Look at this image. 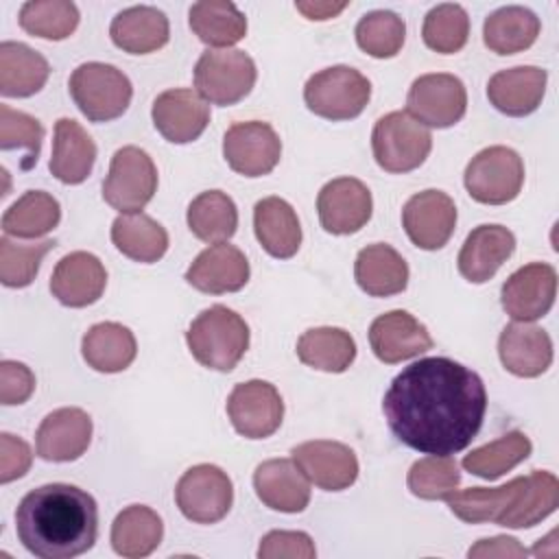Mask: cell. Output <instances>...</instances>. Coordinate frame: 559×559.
I'll use <instances>...</instances> for the list:
<instances>
[{
  "mask_svg": "<svg viewBox=\"0 0 559 559\" xmlns=\"http://www.w3.org/2000/svg\"><path fill=\"white\" fill-rule=\"evenodd\" d=\"M391 432L421 454L452 456L478 435L487 391L476 371L445 358H421L404 367L382 400Z\"/></svg>",
  "mask_w": 559,
  "mask_h": 559,
  "instance_id": "cell-1",
  "label": "cell"
},
{
  "mask_svg": "<svg viewBox=\"0 0 559 559\" xmlns=\"http://www.w3.org/2000/svg\"><path fill=\"white\" fill-rule=\"evenodd\" d=\"M15 531L31 555L39 559H72L94 546L98 507L76 485H41L20 500Z\"/></svg>",
  "mask_w": 559,
  "mask_h": 559,
  "instance_id": "cell-2",
  "label": "cell"
},
{
  "mask_svg": "<svg viewBox=\"0 0 559 559\" xmlns=\"http://www.w3.org/2000/svg\"><path fill=\"white\" fill-rule=\"evenodd\" d=\"M186 343L199 365L231 371L249 347V325L227 306H212L190 323Z\"/></svg>",
  "mask_w": 559,
  "mask_h": 559,
  "instance_id": "cell-3",
  "label": "cell"
},
{
  "mask_svg": "<svg viewBox=\"0 0 559 559\" xmlns=\"http://www.w3.org/2000/svg\"><path fill=\"white\" fill-rule=\"evenodd\" d=\"M70 94L79 111L92 122L120 118L133 96L129 76L116 66L87 61L70 76Z\"/></svg>",
  "mask_w": 559,
  "mask_h": 559,
  "instance_id": "cell-4",
  "label": "cell"
},
{
  "mask_svg": "<svg viewBox=\"0 0 559 559\" xmlns=\"http://www.w3.org/2000/svg\"><path fill=\"white\" fill-rule=\"evenodd\" d=\"M376 164L386 173H411L419 168L430 148L432 135L428 127L408 111H391L382 116L371 133Z\"/></svg>",
  "mask_w": 559,
  "mask_h": 559,
  "instance_id": "cell-5",
  "label": "cell"
},
{
  "mask_svg": "<svg viewBox=\"0 0 559 559\" xmlns=\"http://www.w3.org/2000/svg\"><path fill=\"white\" fill-rule=\"evenodd\" d=\"M371 96L369 79L349 66H332L306 81L308 109L328 120H352L362 114Z\"/></svg>",
  "mask_w": 559,
  "mask_h": 559,
  "instance_id": "cell-6",
  "label": "cell"
},
{
  "mask_svg": "<svg viewBox=\"0 0 559 559\" xmlns=\"http://www.w3.org/2000/svg\"><path fill=\"white\" fill-rule=\"evenodd\" d=\"M255 63L245 50H205L194 66V87L212 105H236L255 85Z\"/></svg>",
  "mask_w": 559,
  "mask_h": 559,
  "instance_id": "cell-7",
  "label": "cell"
},
{
  "mask_svg": "<svg viewBox=\"0 0 559 559\" xmlns=\"http://www.w3.org/2000/svg\"><path fill=\"white\" fill-rule=\"evenodd\" d=\"M463 181L474 201L485 205H504L522 190V157L509 146L483 148L467 164Z\"/></svg>",
  "mask_w": 559,
  "mask_h": 559,
  "instance_id": "cell-8",
  "label": "cell"
},
{
  "mask_svg": "<svg viewBox=\"0 0 559 559\" xmlns=\"http://www.w3.org/2000/svg\"><path fill=\"white\" fill-rule=\"evenodd\" d=\"M157 190V168L140 146H122L114 153L103 181V199L120 214H138Z\"/></svg>",
  "mask_w": 559,
  "mask_h": 559,
  "instance_id": "cell-9",
  "label": "cell"
},
{
  "mask_svg": "<svg viewBox=\"0 0 559 559\" xmlns=\"http://www.w3.org/2000/svg\"><path fill=\"white\" fill-rule=\"evenodd\" d=\"M175 500L190 522L214 524L231 509L234 487L218 465L201 463L183 472L175 487Z\"/></svg>",
  "mask_w": 559,
  "mask_h": 559,
  "instance_id": "cell-10",
  "label": "cell"
},
{
  "mask_svg": "<svg viewBox=\"0 0 559 559\" xmlns=\"http://www.w3.org/2000/svg\"><path fill=\"white\" fill-rule=\"evenodd\" d=\"M467 109V92L459 76L448 72L421 74L413 81L406 96V111L424 127L448 129Z\"/></svg>",
  "mask_w": 559,
  "mask_h": 559,
  "instance_id": "cell-11",
  "label": "cell"
},
{
  "mask_svg": "<svg viewBox=\"0 0 559 559\" xmlns=\"http://www.w3.org/2000/svg\"><path fill=\"white\" fill-rule=\"evenodd\" d=\"M227 415L234 430L245 439H266L282 424L284 402L271 382L249 380L229 393Z\"/></svg>",
  "mask_w": 559,
  "mask_h": 559,
  "instance_id": "cell-12",
  "label": "cell"
},
{
  "mask_svg": "<svg viewBox=\"0 0 559 559\" xmlns=\"http://www.w3.org/2000/svg\"><path fill=\"white\" fill-rule=\"evenodd\" d=\"M229 168L245 177L269 175L282 157V140L269 122H234L223 138Z\"/></svg>",
  "mask_w": 559,
  "mask_h": 559,
  "instance_id": "cell-13",
  "label": "cell"
},
{
  "mask_svg": "<svg viewBox=\"0 0 559 559\" xmlns=\"http://www.w3.org/2000/svg\"><path fill=\"white\" fill-rule=\"evenodd\" d=\"M557 271L546 262H531L520 266L502 284L500 301L504 312L515 321H537L555 304Z\"/></svg>",
  "mask_w": 559,
  "mask_h": 559,
  "instance_id": "cell-14",
  "label": "cell"
},
{
  "mask_svg": "<svg viewBox=\"0 0 559 559\" xmlns=\"http://www.w3.org/2000/svg\"><path fill=\"white\" fill-rule=\"evenodd\" d=\"M402 225L411 242L419 249H441L456 227V205L441 190L413 194L402 210Z\"/></svg>",
  "mask_w": 559,
  "mask_h": 559,
  "instance_id": "cell-15",
  "label": "cell"
},
{
  "mask_svg": "<svg viewBox=\"0 0 559 559\" xmlns=\"http://www.w3.org/2000/svg\"><path fill=\"white\" fill-rule=\"evenodd\" d=\"M373 201L369 188L354 177H338L328 181L317 197V212L321 227L330 234L345 236L367 225Z\"/></svg>",
  "mask_w": 559,
  "mask_h": 559,
  "instance_id": "cell-16",
  "label": "cell"
},
{
  "mask_svg": "<svg viewBox=\"0 0 559 559\" xmlns=\"http://www.w3.org/2000/svg\"><path fill=\"white\" fill-rule=\"evenodd\" d=\"M293 461L310 483L325 491H343L358 478V459L338 441H306L293 448Z\"/></svg>",
  "mask_w": 559,
  "mask_h": 559,
  "instance_id": "cell-17",
  "label": "cell"
},
{
  "mask_svg": "<svg viewBox=\"0 0 559 559\" xmlns=\"http://www.w3.org/2000/svg\"><path fill=\"white\" fill-rule=\"evenodd\" d=\"M151 118L155 129L173 144H188L197 140L210 124L207 100L186 87H175L162 92L153 100Z\"/></svg>",
  "mask_w": 559,
  "mask_h": 559,
  "instance_id": "cell-18",
  "label": "cell"
},
{
  "mask_svg": "<svg viewBox=\"0 0 559 559\" xmlns=\"http://www.w3.org/2000/svg\"><path fill=\"white\" fill-rule=\"evenodd\" d=\"M92 441V417L76 406H66L48 413L35 435L37 454L44 461L68 463L76 461Z\"/></svg>",
  "mask_w": 559,
  "mask_h": 559,
  "instance_id": "cell-19",
  "label": "cell"
},
{
  "mask_svg": "<svg viewBox=\"0 0 559 559\" xmlns=\"http://www.w3.org/2000/svg\"><path fill=\"white\" fill-rule=\"evenodd\" d=\"M369 345L378 360L395 365L415 358L432 347V338L424 323L406 310H391L373 319L369 328Z\"/></svg>",
  "mask_w": 559,
  "mask_h": 559,
  "instance_id": "cell-20",
  "label": "cell"
},
{
  "mask_svg": "<svg viewBox=\"0 0 559 559\" xmlns=\"http://www.w3.org/2000/svg\"><path fill=\"white\" fill-rule=\"evenodd\" d=\"M107 284L103 262L87 251L63 255L50 277V293L68 308H85L100 299Z\"/></svg>",
  "mask_w": 559,
  "mask_h": 559,
  "instance_id": "cell-21",
  "label": "cell"
},
{
  "mask_svg": "<svg viewBox=\"0 0 559 559\" xmlns=\"http://www.w3.org/2000/svg\"><path fill=\"white\" fill-rule=\"evenodd\" d=\"M186 282L210 295L236 293L249 282V262L238 247L218 242L194 258L186 271Z\"/></svg>",
  "mask_w": 559,
  "mask_h": 559,
  "instance_id": "cell-22",
  "label": "cell"
},
{
  "mask_svg": "<svg viewBox=\"0 0 559 559\" xmlns=\"http://www.w3.org/2000/svg\"><path fill=\"white\" fill-rule=\"evenodd\" d=\"M255 496L273 511L301 513L310 502V480L293 459H269L253 472Z\"/></svg>",
  "mask_w": 559,
  "mask_h": 559,
  "instance_id": "cell-23",
  "label": "cell"
},
{
  "mask_svg": "<svg viewBox=\"0 0 559 559\" xmlns=\"http://www.w3.org/2000/svg\"><path fill=\"white\" fill-rule=\"evenodd\" d=\"M515 251V236L502 225H478L472 229L459 251V273L472 282L483 284L496 275V271Z\"/></svg>",
  "mask_w": 559,
  "mask_h": 559,
  "instance_id": "cell-24",
  "label": "cell"
},
{
  "mask_svg": "<svg viewBox=\"0 0 559 559\" xmlns=\"http://www.w3.org/2000/svg\"><path fill=\"white\" fill-rule=\"evenodd\" d=\"M498 354L504 369L513 376L537 378L552 362V341L546 330L526 321H515L500 332Z\"/></svg>",
  "mask_w": 559,
  "mask_h": 559,
  "instance_id": "cell-25",
  "label": "cell"
},
{
  "mask_svg": "<svg viewBox=\"0 0 559 559\" xmlns=\"http://www.w3.org/2000/svg\"><path fill=\"white\" fill-rule=\"evenodd\" d=\"M546 70L537 66H518L496 72L487 83L489 103L504 116L522 118L533 114L546 94Z\"/></svg>",
  "mask_w": 559,
  "mask_h": 559,
  "instance_id": "cell-26",
  "label": "cell"
},
{
  "mask_svg": "<svg viewBox=\"0 0 559 559\" xmlns=\"http://www.w3.org/2000/svg\"><path fill=\"white\" fill-rule=\"evenodd\" d=\"M111 41L129 55H148L168 44L170 26L164 11L138 4L120 11L109 26Z\"/></svg>",
  "mask_w": 559,
  "mask_h": 559,
  "instance_id": "cell-27",
  "label": "cell"
},
{
  "mask_svg": "<svg viewBox=\"0 0 559 559\" xmlns=\"http://www.w3.org/2000/svg\"><path fill=\"white\" fill-rule=\"evenodd\" d=\"M96 162V144L87 131L72 118L55 122L50 173L68 186L83 183Z\"/></svg>",
  "mask_w": 559,
  "mask_h": 559,
  "instance_id": "cell-28",
  "label": "cell"
},
{
  "mask_svg": "<svg viewBox=\"0 0 559 559\" xmlns=\"http://www.w3.org/2000/svg\"><path fill=\"white\" fill-rule=\"evenodd\" d=\"M253 229L262 249L280 260L293 258L301 245V225L293 205L280 197H266L253 207Z\"/></svg>",
  "mask_w": 559,
  "mask_h": 559,
  "instance_id": "cell-29",
  "label": "cell"
},
{
  "mask_svg": "<svg viewBox=\"0 0 559 559\" xmlns=\"http://www.w3.org/2000/svg\"><path fill=\"white\" fill-rule=\"evenodd\" d=\"M354 277L360 290L367 295L391 297L406 288L408 264L391 245L376 242L358 251L354 262Z\"/></svg>",
  "mask_w": 559,
  "mask_h": 559,
  "instance_id": "cell-30",
  "label": "cell"
},
{
  "mask_svg": "<svg viewBox=\"0 0 559 559\" xmlns=\"http://www.w3.org/2000/svg\"><path fill=\"white\" fill-rule=\"evenodd\" d=\"M50 74L48 61L22 41L0 44V94L26 98L37 94Z\"/></svg>",
  "mask_w": 559,
  "mask_h": 559,
  "instance_id": "cell-31",
  "label": "cell"
},
{
  "mask_svg": "<svg viewBox=\"0 0 559 559\" xmlns=\"http://www.w3.org/2000/svg\"><path fill=\"white\" fill-rule=\"evenodd\" d=\"M81 352L92 369L103 373H118L135 360L138 343L127 325L116 321H103L85 332L81 341Z\"/></svg>",
  "mask_w": 559,
  "mask_h": 559,
  "instance_id": "cell-32",
  "label": "cell"
},
{
  "mask_svg": "<svg viewBox=\"0 0 559 559\" xmlns=\"http://www.w3.org/2000/svg\"><path fill=\"white\" fill-rule=\"evenodd\" d=\"M559 504V480L555 474L535 469L524 476L522 487L509 509L496 520L507 528H528L546 520Z\"/></svg>",
  "mask_w": 559,
  "mask_h": 559,
  "instance_id": "cell-33",
  "label": "cell"
},
{
  "mask_svg": "<svg viewBox=\"0 0 559 559\" xmlns=\"http://www.w3.org/2000/svg\"><path fill=\"white\" fill-rule=\"evenodd\" d=\"M539 28V17L531 9L511 4L485 17L483 41L496 55H515L535 44Z\"/></svg>",
  "mask_w": 559,
  "mask_h": 559,
  "instance_id": "cell-34",
  "label": "cell"
},
{
  "mask_svg": "<svg viewBox=\"0 0 559 559\" xmlns=\"http://www.w3.org/2000/svg\"><path fill=\"white\" fill-rule=\"evenodd\" d=\"M162 537V518L146 504H131L122 509L111 524V546L127 559L151 555L159 546Z\"/></svg>",
  "mask_w": 559,
  "mask_h": 559,
  "instance_id": "cell-35",
  "label": "cell"
},
{
  "mask_svg": "<svg viewBox=\"0 0 559 559\" xmlns=\"http://www.w3.org/2000/svg\"><path fill=\"white\" fill-rule=\"evenodd\" d=\"M297 356L312 369L343 373L356 358V343L343 328H310L297 341Z\"/></svg>",
  "mask_w": 559,
  "mask_h": 559,
  "instance_id": "cell-36",
  "label": "cell"
},
{
  "mask_svg": "<svg viewBox=\"0 0 559 559\" xmlns=\"http://www.w3.org/2000/svg\"><path fill=\"white\" fill-rule=\"evenodd\" d=\"M111 242L129 260L151 264L166 253L168 234L157 221L142 212L120 214L111 223Z\"/></svg>",
  "mask_w": 559,
  "mask_h": 559,
  "instance_id": "cell-37",
  "label": "cell"
},
{
  "mask_svg": "<svg viewBox=\"0 0 559 559\" xmlns=\"http://www.w3.org/2000/svg\"><path fill=\"white\" fill-rule=\"evenodd\" d=\"M190 28L207 46H234L247 35V17L229 0H201L190 7Z\"/></svg>",
  "mask_w": 559,
  "mask_h": 559,
  "instance_id": "cell-38",
  "label": "cell"
},
{
  "mask_svg": "<svg viewBox=\"0 0 559 559\" xmlns=\"http://www.w3.org/2000/svg\"><path fill=\"white\" fill-rule=\"evenodd\" d=\"M186 221L199 240L218 245L236 234L238 210L229 194L221 190H205L188 205Z\"/></svg>",
  "mask_w": 559,
  "mask_h": 559,
  "instance_id": "cell-39",
  "label": "cell"
},
{
  "mask_svg": "<svg viewBox=\"0 0 559 559\" xmlns=\"http://www.w3.org/2000/svg\"><path fill=\"white\" fill-rule=\"evenodd\" d=\"M61 221L59 201L44 190L24 192L2 216V229L15 238H39Z\"/></svg>",
  "mask_w": 559,
  "mask_h": 559,
  "instance_id": "cell-40",
  "label": "cell"
},
{
  "mask_svg": "<svg viewBox=\"0 0 559 559\" xmlns=\"http://www.w3.org/2000/svg\"><path fill=\"white\" fill-rule=\"evenodd\" d=\"M522 480L524 476H518L500 487H469L463 491H452L445 500L450 511L467 524L496 522L518 496Z\"/></svg>",
  "mask_w": 559,
  "mask_h": 559,
  "instance_id": "cell-41",
  "label": "cell"
},
{
  "mask_svg": "<svg viewBox=\"0 0 559 559\" xmlns=\"http://www.w3.org/2000/svg\"><path fill=\"white\" fill-rule=\"evenodd\" d=\"M531 450H533L531 439L522 430H511L500 439L465 454L463 467L465 472L478 478L496 480L509 469H513L515 465H520L524 459H528Z\"/></svg>",
  "mask_w": 559,
  "mask_h": 559,
  "instance_id": "cell-42",
  "label": "cell"
},
{
  "mask_svg": "<svg viewBox=\"0 0 559 559\" xmlns=\"http://www.w3.org/2000/svg\"><path fill=\"white\" fill-rule=\"evenodd\" d=\"M20 26L41 39H66L79 26V9L70 0H28L20 9Z\"/></svg>",
  "mask_w": 559,
  "mask_h": 559,
  "instance_id": "cell-43",
  "label": "cell"
},
{
  "mask_svg": "<svg viewBox=\"0 0 559 559\" xmlns=\"http://www.w3.org/2000/svg\"><path fill=\"white\" fill-rule=\"evenodd\" d=\"M424 44L441 55L459 52L469 37V17L461 4L445 2L432 7L421 26Z\"/></svg>",
  "mask_w": 559,
  "mask_h": 559,
  "instance_id": "cell-44",
  "label": "cell"
},
{
  "mask_svg": "<svg viewBox=\"0 0 559 559\" xmlns=\"http://www.w3.org/2000/svg\"><path fill=\"white\" fill-rule=\"evenodd\" d=\"M404 20L393 11H371L356 24V41L360 50L376 59L395 57L404 46Z\"/></svg>",
  "mask_w": 559,
  "mask_h": 559,
  "instance_id": "cell-45",
  "label": "cell"
},
{
  "mask_svg": "<svg viewBox=\"0 0 559 559\" xmlns=\"http://www.w3.org/2000/svg\"><path fill=\"white\" fill-rule=\"evenodd\" d=\"M406 483L411 493L421 500H443L456 491L461 472L452 456L428 454L411 465Z\"/></svg>",
  "mask_w": 559,
  "mask_h": 559,
  "instance_id": "cell-46",
  "label": "cell"
},
{
  "mask_svg": "<svg viewBox=\"0 0 559 559\" xmlns=\"http://www.w3.org/2000/svg\"><path fill=\"white\" fill-rule=\"evenodd\" d=\"M55 247V240L46 238L39 242H17L7 234L0 238V282L7 288L28 286L44 260V255Z\"/></svg>",
  "mask_w": 559,
  "mask_h": 559,
  "instance_id": "cell-47",
  "label": "cell"
},
{
  "mask_svg": "<svg viewBox=\"0 0 559 559\" xmlns=\"http://www.w3.org/2000/svg\"><path fill=\"white\" fill-rule=\"evenodd\" d=\"M44 140V127L37 118L11 109L9 105H0V148L13 151L24 148L22 170H28L37 164Z\"/></svg>",
  "mask_w": 559,
  "mask_h": 559,
  "instance_id": "cell-48",
  "label": "cell"
},
{
  "mask_svg": "<svg viewBox=\"0 0 559 559\" xmlns=\"http://www.w3.org/2000/svg\"><path fill=\"white\" fill-rule=\"evenodd\" d=\"M317 548L304 531H271L260 539V559H314Z\"/></svg>",
  "mask_w": 559,
  "mask_h": 559,
  "instance_id": "cell-49",
  "label": "cell"
},
{
  "mask_svg": "<svg viewBox=\"0 0 559 559\" xmlns=\"http://www.w3.org/2000/svg\"><path fill=\"white\" fill-rule=\"evenodd\" d=\"M35 391L33 371L17 360L0 362V402L4 406L24 404Z\"/></svg>",
  "mask_w": 559,
  "mask_h": 559,
  "instance_id": "cell-50",
  "label": "cell"
},
{
  "mask_svg": "<svg viewBox=\"0 0 559 559\" xmlns=\"http://www.w3.org/2000/svg\"><path fill=\"white\" fill-rule=\"evenodd\" d=\"M33 454L24 439L9 432L0 435V483H11L24 476L31 467Z\"/></svg>",
  "mask_w": 559,
  "mask_h": 559,
  "instance_id": "cell-51",
  "label": "cell"
},
{
  "mask_svg": "<svg viewBox=\"0 0 559 559\" xmlns=\"http://www.w3.org/2000/svg\"><path fill=\"white\" fill-rule=\"evenodd\" d=\"M528 550L515 539V537H507V535H496L489 539H478L476 546H472L467 550V557H483V559H491V557H526Z\"/></svg>",
  "mask_w": 559,
  "mask_h": 559,
  "instance_id": "cell-52",
  "label": "cell"
},
{
  "mask_svg": "<svg viewBox=\"0 0 559 559\" xmlns=\"http://www.w3.org/2000/svg\"><path fill=\"white\" fill-rule=\"evenodd\" d=\"M347 2H295V9L304 13L308 20H330L338 15Z\"/></svg>",
  "mask_w": 559,
  "mask_h": 559,
  "instance_id": "cell-53",
  "label": "cell"
}]
</instances>
